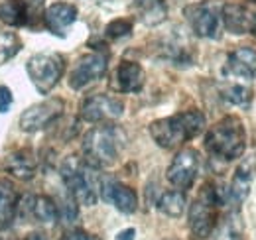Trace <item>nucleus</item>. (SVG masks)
I'll use <instances>...</instances> for the list:
<instances>
[{"instance_id":"obj_23","label":"nucleus","mask_w":256,"mask_h":240,"mask_svg":"<svg viewBox=\"0 0 256 240\" xmlns=\"http://www.w3.org/2000/svg\"><path fill=\"white\" fill-rule=\"evenodd\" d=\"M0 20L8 26H24L28 24L24 0H6L0 4Z\"/></svg>"},{"instance_id":"obj_5","label":"nucleus","mask_w":256,"mask_h":240,"mask_svg":"<svg viewBox=\"0 0 256 240\" xmlns=\"http://www.w3.org/2000/svg\"><path fill=\"white\" fill-rule=\"evenodd\" d=\"M89 170H91V166H87L75 158L65 160L62 166V180L65 183V189L69 191V195L73 197L75 203L87 205V207L96 203L95 183H93V178L89 176Z\"/></svg>"},{"instance_id":"obj_14","label":"nucleus","mask_w":256,"mask_h":240,"mask_svg":"<svg viewBox=\"0 0 256 240\" xmlns=\"http://www.w3.org/2000/svg\"><path fill=\"white\" fill-rule=\"evenodd\" d=\"M102 199L112 203L120 212H134L138 207V197L134 193L132 187H128L124 183H118V181H104L102 183Z\"/></svg>"},{"instance_id":"obj_25","label":"nucleus","mask_w":256,"mask_h":240,"mask_svg":"<svg viewBox=\"0 0 256 240\" xmlns=\"http://www.w3.org/2000/svg\"><path fill=\"white\" fill-rule=\"evenodd\" d=\"M221 96L224 100H228L230 104H236V106H248L250 100H252V90L244 85H238V83H230V85H223L221 87Z\"/></svg>"},{"instance_id":"obj_31","label":"nucleus","mask_w":256,"mask_h":240,"mask_svg":"<svg viewBox=\"0 0 256 240\" xmlns=\"http://www.w3.org/2000/svg\"><path fill=\"white\" fill-rule=\"evenodd\" d=\"M134 236H136V230H134V228H126V230L118 232L116 240H134Z\"/></svg>"},{"instance_id":"obj_18","label":"nucleus","mask_w":256,"mask_h":240,"mask_svg":"<svg viewBox=\"0 0 256 240\" xmlns=\"http://www.w3.org/2000/svg\"><path fill=\"white\" fill-rule=\"evenodd\" d=\"M136 18L146 26H158L168 16V4L164 0H134Z\"/></svg>"},{"instance_id":"obj_20","label":"nucleus","mask_w":256,"mask_h":240,"mask_svg":"<svg viewBox=\"0 0 256 240\" xmlns=\"http://www.w3.org/2000/svg\"><path fill=\"white\" fill-rule=\"evenodd\" d=\"M244 234V226H242V218L238 212H228L221 220H217L213 232L209 234L211 240H242Z\"/></svg>"},{"instance_id":"obj_3","label":"nucleus","mask_w":256,"mask_h":240,"mask_svg":"<svg viewBox=\"0 0 256 240\" xmlns=\"http://www.w3.org/2000/svg\"><path fill=\"white\" fill-rule=\"evenodd\" d=\"M122 146V138L120 132L114 126H95L87 132L85 140H83V156H85V164L102 170L108 168L112 164H116L118 154Z\"/></svg>"},{"instance_id":"obj_12","label":"nucleus","mask_w":256,"mask_h":240,"mask_svg":"<svg viewBox=\"0 0 256 240\" xmlns=\"http://www.w3.org/2000/svg\"><path fill=\"white\" fill-rule=\"evenodd\" d=\"M224 73L246 81L256 79V52L252 48H236L230 52L224 63Z\"/></svg>"},{"instance_id":"obj_7","label":"nucleus","mask_w":256,"mask_h":240,"mask_svg":"<svg viewBox=\"0 0 256 240\" xmlns=\"http://www.w3.org/2000/svg\"><path fill=\"white\" fill-rule=\"evenodd\" d=\"M221 10H223L221 2L203 0V2L190 4L186 8V18L197 36L217 40L221 36Z\"/></svg>"},{"instance_id":"obj_17","label":"nucleus","mask_w":256,"mask_h":240,"mask_svg":"<svg viewBox=\"0 0 256 240\" xmlns=\"http://www.w3.org/2000/svg\"><path fill=\"white\" fill-rule=\"evenodd\" d=\"M4 168L10 176H14L16 180L28 181L36 176L38 170V160L32 150H18L10 154L4 162Z\"/></svg>"},{"instance_id":"obj_29","label":"nucleus","mask_w":256,"mask_h":240,"mask_svg":"<svg viewBox=\"0 0 256 240\" xmlns=\"http://www.w3.org/2000/svg\"><path fill=\"white\" fill-rule=\"evenodd\" d=\"M12 106V92L8 87H0V112H6Z\"/></svg>"},{"instance_id":"obj_24","label":"nucleus","mask_w":256,"mask_h":240,"mask_svg":"<svg viewBox=\"0 0 256 240\" xmlns=\"http://www.w3.org/2000/svg\"><path fill=\"white\" fill-rule=\"evenodd\" d=\"M158 209L164 214L174 216V218L182 216L184 210H186V195H184V191H168V193H164L160 197V201H158Z\"/></svg>"},{"instance_id":"obj_2","label":"nucleus","mask_w":256,"mask_h":240,"mask_svg":"<svg viewBox=\"0 0 256 240\" xmlns=\"http://www.w3.org/2000/svg\"><path fill=\"white\" fill-rule=\"evenodd\" d=\"M205 148L224 162L240 158L246 150V130L242 120L228 114L215 122L205 136Z\"/></svg>"},{"instance_id":"obj_27","label":"nucleus","mask_w":256,"mask_h":240,"mask_svg":"<svg viewBox=\"0 0 256 240\" xmlns=\"http://www.w3.org/2000/svg\"><path fill=\"white\" fill-rule=\"evenodd\" d=\"M130 32H132V22H130L128 18H116V20H112V22L104 28L106 38H110V40H122V38H128Z\"/></svg>"},{"instance_id":"obj_8","label":"nucleus","mask_w":256,"mask_h":240,"mask_svg":"<svg viewBox=\"0 0 256 240\" xmlns=\"http://www.w3.org/2000/svg\"><path fill=\"white\" fill-rule=\"evenodd\" d=\"M199 172V152L193 148H184L176 154L168 168V181L180 191L190 189Z\"/></svg>"},{"instance_id":"obj_34","label":"nucleus","mask_w":256,"mask_h":240,"mask_svg":"<svg viewBox=\"0 0 256 240\" xmlns=\"http://www.w3.org/2000/svg\"><path fill=\"white\" fill-rule=\"evenodd\" d=\"M252 2H256V0H252Z\"/></svg>"},{"instance_id":"obj_32","label":"nucleus","mask_w":256,"mask_h":240,"mask_svg":"<svg viewBox=\"0 0 256 240\" xmlns=\"http://www.w3.org/2000/svg\"><path fill=\"white\" fill-rule=\"evenodd\" d=\"M26 240H48V236H46L44 232H30V234L26 236Z\"/></svg>"},{"instance_id":"obj_10","label":"nucleus","mask_w":256,"mask_h":240,"mask_svg":"<svg viewBox=\"0 0 256 240\" xmlns=\"http://www.w3.org/2000/svg\"><path fill=\"white\" fill-rule=\"evenodd\" d=\"M124 104L122 100L108 94H91L81 104V118L87 122H108L122 116Z\"/></svg>"},{"instance_id":"obj_9","label":"nucleus","mask_w":256,"mask_h":240,"mask_svg":"<svg viewBox=\"0 0 256 240\" xmlns=\"http://www.w3.org/2000/svg\"><path fill=\"white\" fill-rule=\"evenodd\" d=\"M106 63H108L106 54H100V52L79 58L69 73V87L79 90L93 81H98L106 73Z\"/></svg>"},{"instance_id":"obj_33","label":"nucleus","mask_w":256,"mask_h":240,"mask_svg":"<svg viewBox=\"0 0 256 240\" xmlns=\"http://www.w3.org/2000/svg\"><path fill=\"white\" fill-rule=\"evenodd\" d=\"M250 32L256 36V16H254V20H252V28H250Z\"/></svg>"},{"instance_id":"obj_21","label":"nucleus","mask_w":256,"mask_h":240,"mask_svg":"<svg viewBox=\"0 0 256 240\" xmlns=\"http://www.w3.org/2000/svg\"><path fill=\"white\" fill-rule=\"evenodd\" d=\"M26 203H28V214L36 218L38 222H54L60 214L58 210V203L48 197V195H40V197H26Z\"/></svg>"},{"instance_id":"obj_15","label":"nucleus","mask_w":256,"mask_h":240,"mask_svg":"<svg viewBox=\"0 0 256 240\" xmlns=\"http://www.w3.org/2000/svg\"><path fill=\"white\" fill-rule=\"evenodd\" d=\"M77 20V8L67 2H58L50 6L44 14V24L46 28L56 34V36H65V30Z\"/></svg>"},{"instance_id":"obj_6","label":"nucleus","mask_w":256,"mask_h":240,"mask_svg":"<svg viewBox=\"0 0 256 240\" xmlns=\"http://www.w3.org/2000/svg\"><path fill=\"white\" fill-rule=\"evenodd\" d=\"M26 69L34 87L42 94H48L60 83L65 71V61L60 54H38L28 60Z\"/></svg>"},{"instance_id":"obj_16","label":"nucleus","mask_w":256,"mask_h":240,"mask_svg":"<svg viewBox=\"0 0 256 240\" xmlns=\"http://www.w3.org/2000/svg\"><path fill=\"white\" fill-rule=\"evenodd\" d=\"M221 20H223L224 28L230 34H246L252 28V12L244 6V4H223L221 10Z\"/></svg>"},{"instance_id":"obj_1","label":"nucleus","mask_w":256,"mask_h":240,"mask_svg":"<svg viewBox=\"0 0 256 240\" xmlns=\"http://www.w3.org/2000/svg\"><path fill=\"white\" fill-rule=\"evenodd\" d=\"M205 128V116L199 110H186L178 112L174 116L160 118L150 124V136L154 142L166 148V150H176L188 140L199 136Z\"/></svg>"},{"instance_id":"obj_30","label":"nucleus","mask_w":256,"mask_h":240,"mask_svg":"<svg viewBox=\"0 0 256 240\" xmlns=\"http://www.w3.org/2000/svg\"><path fill=\"white\" fill-rule=\"evenodd\" d=\"M62 240H100L95 234H89V232H83V230H73V232H67L65 236H62Z\"/></svg>"},{"instance_id":"obj_19","label":"nucleus","mask_w":256,"mask_h":240,"mask_svg":"<svg viewBox=\"0 0 256 240\" xmlns=\"http://www.w3.org/2000/svg\"><path fill=\"white\" fill-rule=\"evenodd\" d=\"M250 183H252V164L244 162L238 166V170L232 178V183L226 191V201H230L232 205H240L250 191Z\"/></svg>"},{"instance_id":"obj_4","label":"nucleus","mask_w":256,"mask_h":240,"mask_svg":"<svg viewBox=\"0 0 256 240\" xmlns=\"http://www.w3.org/2000/svg\"><path fill=\"white\" fill-rule=\"evenodd\" d=\"M226 201V193L207 183L190 207V230L193 238H209L217 224V209Z\"/></svg>"},{"instance_id":"obj_35","label":"nucleus","mask_w":256,"mask_h":240,"mask_svg":"<svg viewBox=\"0 0 256 240\" xmlns=\"http://www.w3.org/2000/svg\"><path fill=\"white\" fill-rule=\"evenodd\" d=\"M0 240H2V238H0Z\"/></svg>"},{"instance_id":"obj_11","label":"nucleus","mask_w":256,"mask_h":240,"mask_svg":"<svg viewBox=\"0 0 256 240\" xmlns=\"http://www.w3.org/2000/svg\"><path fill=\"white\" fill-rule=\"evenodd\" d=\"M64 112V100L62 98H48L40 104L30 106L22 116H20V126L26 132H38L54 124Z\"/></svg>"},{"instance_id":"obj_26","label":"nucleus","mask_w":256,"mask_h":240,"mask_svg":"<svg viewBox=\"0 0 256 240\" xmlns=\"http://www.w3.org/2000/svg\"><path fill=\"white\" fill-rule=\"evenodd\" d=\"M20 48H22V42L16 34H12V32L0 34V65L12 60L20 52Z\"/></svg>"},{"instance_id":"obj_28","label":"nucleus","mask_w":256,"mask_h":240,"mask_svg":"<svg viewBox=\"0 0 256 240\" xmlns=\"http://www.w3.org/2000/svg\"><path fill=\"white\" fill-rule=\"evenodd\" d=\"M24 6H26V16H28V22L38 20L42 16V10H44V0H24Z\"/></svg>"},{"instance_id":"obj_13","label":"nucleus","mask_w":256,"mask_h":240,"mask_svg":"<svg viewBox=\"0 0 256 240\" xmlns=\"http://www.w3.org/2000/svg\"><path fill=\"white\" fill-rule=\"evenodd\" d=\"M144 69L134 61H122L110 81V87L118 92H138L144 87Z\"/></svg>"},{"instance_id":"obj_22","label":"nucleus","mask_w":256,"mask_h":240,"mask_svg":"<svg viewBox=\"0 0 256 240\" xmlns=\"http://www.w3.org/2000/svg\"><path fill=\"white\" fill-rule=\"evenodd\" d=\"M18 210V197L8 181H0V230L8 228Z\"/></svg>"}]
</instances>
